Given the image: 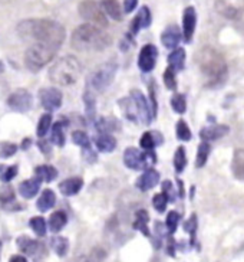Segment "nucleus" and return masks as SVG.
<instances>
[{
  "label": "nucleus",
  "instance_id": "nucleus-1",
  "mask_svg": "<svg viewBox=\"0 0 244 262\" xmlns=\"http://www.w3.org/2000/svg\"><path fill=\"white\" fill-rule=\"evenodd\" d=\"M17 35L25 42L59 49L66 38V31L59 22L51 19H28L17 25Z\"/></svg>",
  "mask_w": 244,
  "mask_h": 262
},
{
  "label": "nucleus",
  "instance_id": "nucleus-2",
  "mask_svg": "<svg viewBox=\"0 0 244 262\" xmlns=\"http://www.w3.org/2000/svg\"><path fill=\"white\" fill-rule=\"evenodd\" d=\"M196 63L200 72L206 77L207 84L215 86L224 82L227 78V63L226 59L217 49L204 47L196 54Z\"/></svg>",
  "mask_w": 244,
  "mask_h": 262
},
{
  "label": "nucleus",
  "instance_id": "nucleus-3",
  "mask_svg": "<svg viewBox=\"0 0 244 262\" xmlns=\"http://www.w3.org/2000/svg\"><path fill=\"white\" fill-rule=\"evenodd\" d=\"M111 36L92 24L78 26L72 33L70 45L78 51H104L111 45Z\"/></svg>",
  "mask_w": 244,
  "mask_h": 262
},
{
  "label": "nucleus",
  "instance_id": "nucleus-4",
  "mask_svg": "<svg viewBox=\"0 0 244 262\" xmlns=\"http://www.w3.org/2000/svg\"><path fill=\"white\" fill-rule=\"evenodd\" d=\"M82 74V65L77 56L66 55L55 62L49 70V79L54 84L68 86L77 82Z\"/></svg>",
  "mask_w": 244,
  "mask_h": 262
},
{
  "label": "nucleus",
  "instance_id": "nucleus-5",
  "mask_svg": "<svg viewBox=\"0 0 244 262\" xmlns=\"http://www.w3.org/2000/svg\"><path fill=\"white\" fill-rule=\"evenodd\" d=\"M56 52L58 51L54 48L33 43L25 52V65L32 72H38L42 68H45L46 65L54 59Z\"/></svg>",
  "mask_w": 244,
  "mask_h": 262
},
{
  "label": "nucleus",
  "instance_id": "nucleus-6",
  "mask_svg": "<svg viewBox=\"0 0 244 262\" xmlns=\"http://www.w3.org/2000/svg\"><path fill=\"white\" fill-rule=\"evenodd\" d=\"M116 71H118V65L114 61H109L101 65L89 78V86L92 88V91L104 93L105 90H108L109 85L114 81Z\"/></svg>",
  "mask_w": 244,
  "mask_h": 262
},
{
  "label": "nucleus",
  "instance_id": "nucleus-7",
  "mask_svg": "<svg viewBox=\"0 0 244 262\" xmlns=\"http://www.w3.org/2000/svg\"><path fill=\"white\" fill-rule=\"evenodd\" d=\"M157 162V156L154 150H145L144 153L135 147H128L124 151V163L128 169L145 170Z\"/></svg>",
  "mask_w": 244,
  "mask_h": 262
},
{
  "label": "nucleus",
  "instance_id": "nucleus-8",
  "mask_svg": "<svg viewBox=\"0 0 244 262\" xmlns=\"http://www.w3.org/2000/svg\"><path fill=\"white\" fill-rule=\"evenodd\" d=\"M78 10H79V15L82 16L86 22L95 25V26H100V28H107L108 26V19L105 16V12L96 2L84 0V2H81Z\"/></svg>",
  "mask_w": 244,
  "mask_h": 262
},
{
  "label": "nucleus",
  "instance_id": "nucleus-9",
  "mask_svg": "<svg viewBox=\"0 0 244 262\" xmlns=\"http://www.w3.org/2000/svg\"><path fill=\"white\" fill-rule=\"evenodd\" d=\"M16 245L19 248V251L23 252L28 256H32L35 261L36 259H43L46 256V245L42 242H38L35 239L29 238L26 235H22L16 239Z\"/></svg>",
  "mask_w": 244,
  "mask_h": 262
},
{
  "label": "nucleus",
  "instance_id": "nucleus-10",
  "mask_svg": "<svg viewBox=\"0 0 244 262\" xmlns=\"http://www.w3.org/2000/svg\"><path fill=\"white\" fill-rule=\"evenodd\" d=\"M214 8L220 16L234 20L244 15V0H215Z\"/></svg>",
  "mask_w": 244,
  "mask_h": 262
},
{
  "label": "nucleus",
  "instance_id": "nucleus-11",
  "mask_svg": "<svg viewBox=\"0 0 244 262\" xmlns=\"http://www.w3.org/2000/svg\"><path fill=\"white\" fill-rule=\"evenodd\" d=\"M33 104V97L28 90H16L8 98V105L16 113H28Z\"/></svg>",
  "mask_w": 244,
  "mask_h": 262
},
{
  "label": "nucleus",
  "instance_id": "nucleus-12",
  "mask_svg": "<svg viewBox=\"0 0 244 262\" xmlns=\"http://www.w3.org/2000/svg\"><path fill=\"white\" fill-rule=\"evenodd\" d=\"M39 100L46 111L54 113L62 105V93L55 86H46L39 91Z\"/></svg>",
  "mask_w": 244,
  "mask_h": 262
},
{
  "label": "nucleus",
  "instance_id": "nucleus-13",
  "mask_svg": "<svg viewBox=\"0 0 244 262\" xmlns=\"http://www.w3.org/2000/svg\"><path fill=\"white\" fill-rule=\"evenodd\" d=\"M131 100L134 101V105H135V111H137V116L138 120L141 121V123L144 124H151L153 121V111H151V107H150V104L147 102L145 100V97L142 95V93L139 91V90H132L130 94Z\"/></svg>",
  "mask_w": 244,
  "mask_h": 262
},
{
  "label": "nucleus",
  "instance_id": "nucleus-14",
  "mask_svg": "<svg viewBox=\"0 0 244 262\" xmlns=\"http://www.w3.org/2000/svg\"><path fill=\"white\" fill-rule=\"evenodd\" d=\"M157 58H158V49L155 45H145L139 56H138V68L148 74L155 68V63H157Z\"/></svg>",
  "mask_w": 244,
  "mask_h": 262
},
{
  "label": "nucleus",
  "instance_id": "nucleus-15",
  "mask_svg": "<svg viewBox=\"0 0 244 262\" xmlns=\"http://www.w3.org/2000/svg\"><path fill=\"white\" fill-rule=\"evenodd\" d=\"M196 25H197V12L192 6H188L183 13V39L187 43L192 40Z\"/></svg>",
  "mask_w": 244,
  "mask_h": 262
},
{
  "label": "nucleus",
  "instance_id": "nucleus-16",
  "mask_svg": "<svg viewBox=\"0 0 244 262\" xmlns=\"http://www.w3.org/2000/svg\"><path fill=\"white\" fill-rule=\"evenodd\" d=\"M158 182H160V173L153 167H148V169H145L142 176L138 178L135 186L141 192H148L158 185Z\"/></svg>",
  "mask_w": 244,
  "mask_h": 262
},
{
  "label": "nucleus",
  "instance_id": "nucleus-17",
  "mask_svg": "<svg viewBox=\"0 0 244 262\" xmlns=\"http://www.w3.org/2000/svg\"><path fill=\"white\" fill-rule=\"evenodd\" d=\"M229 130V125L213 124V125H208V127H203L200 130V137H201L203 141H215V140H220L224 136H227Z\"/></svg>",
  "mask_w": 244,
  "mask_h": 262
},
{
  "label": "nucleus",
  "instance_id": "nucleus-18",
  "mask_svg": "<svg viewBox=\"0 0 244 262\" xmlns=\"http://www.w3.org/2000/svg\"><path fill=\"white\" fill-rule=\"evenodd\" d=\"M183 39V33L177 25H169L165 31L161 33V42L167 49H174L180 45Z\"/></svg>",
  "mask_w": 244,
  "mask_h": 262
},
{
  "label": "nucleus",
  "instance_id": "nucleus-19",
  "mask_svg": "<svg viewBox=\"0 0 244 262\" xmlns=\"http://www.w3.org/2000/svg\"><path fill=\"white\" fill-rule=\"evenodd\" d=\"M151 22H153L151 10L147 8V6H142V8L139 9L138 15L135 16V19L132 20V24H131V33H132V35H137L141 29L150 28Z\"/></svg>",
  "mask_w": 244,
  "mask_h": 262
},
{
  "label": "nucleus",
  "instance_id": "nucleus-20",
  "mask_svg": "<svg viewBox=\"0 0 244 262\" xmlns=\"http://www.w3.org/2000/svg\"><path fill=\"white\" fill-rule=\"evenodd\" d=\"M40 185H42V180L38 176L29 179V180H25L19 185V193L22 196L23 199H32L38 194L39 189H40Z\"/></svg>",
  "mask_w": 244,
  "mask_h": 262
},
{
  "label": "nucleus",
  "instance_id": "nucleus-21",
  "mask_svg": "<svg viewBox=\"0 0 244 262\" xmlns=\"http://www.w3.org/2000/svg\"><path fill=\"white\" fill-rule=\"evenodd\" d=\"M82 186H84V179L75 176V178L65 179L63 182H61L59 190L63 196H74V194L79 193Z\"/></svg>",
  "mask_w": 244,
  "mask_h": 262
},
{
  "label": "nucleus",
  "instance_id": "nucleus-22",
  "mask_svg": "<svg viewBox=\"0 0 244 262\" xmlns=\"http://www.w3.org/2000/svg\"><path fill=\"white\" fill-rule=\"evenodd\" d=\"M96 130L100 133H115V131H121V123L119 120H116L114 117H101L98 120L93 121Z\"/></svg>",
  "mask_w": 244,
  "mask_h": 262
},
{
  "label": "nucleus",
  "instance_id": "nucleus-23",
  "mask_svg": "<svg viewBox=\"0 0 244 262\" xmlns=\"http://www.w3.org/2000/svg\"><path fill=\"white\" fill-rule=\"evenodd\" d=\"M231 171L233 176L244 183V148H237L231 160Z\"/></svg>",
  "mask_w": 244,
  "mask_h": 262
},
{
  "label": "nucleus",
  "instance_id": "nucleus-24",
  "mask_svg": "<svg viewBox=\"0 0 244 262\" xmlns=\"http://www.w3.org/2000/svg\"><path fill=\"white\" fill-rule=\"evenodd\" d=\"M148 222H150V215L145 209H139L135 213V221L132 224V228L135 231H139L141 233H144L147 238H151V232L148 228Z\"/></svg>",
  "mask_w": 244,
  "mask_h": 262
},
{
  "label": "nucleus",
  "instance_id": "nucleus-25",
  "mask_svg": "<svg viewBox=\"0 0 244 262\" xmlns=\"http://www.w3.org/2000/svg\"><path fill=\"white\" fill-rule=\"evenodd\" d=\"M62 120H59L58 123L54 124L52 127V136H51V141L56 144L58 147L65 146V133H63V128L68 127L69 121L66 117H61Z\"/></svg>",
  "mask_w": 244,
  "mask_h": 262
},
{
  "label": "nucleus",
  "instance_id": "nucleus-26",
  "mask_svg": "<svg viewBox=\"0 0 244 262\" xmlns=\"http://www.w3.org/2000/svg\"><path fill=\"white\" fill-rule=\"evenodd\" d=\"M95 146L102 153H112L116 148V140L109 133H101L95 137Z\"/></svg>",
  "mask_w": 244,
  "mask_h": 262
},
{
  "label": "nucleus",
  "instance_id": "nucleus-27",
  "mask_svg": "<svg viewBox=\"0 0 244 262\" xmlns=\"http://www.w3.org/2000/svg\"><path fill=\"white\" fill-rule=\"evenodd\" d=\"M168 65L176 72L184 70V67H185V51L183 48L177 47L173 49V52L168 55Z\"/></svg>",
  "mask_w": 244,
  "mask_h": 262
},
{
  "label": "nucleus",
  "instance_id": "nucleus-28",
  "mask_svg": "<svg viewBox=\"0 0 244 262\" xmlns=\"http://www.w3.org/2000/svg\"><path fill=\"white\" fill-rule=\"evenodd\" d=\"M162 143H164V137L158 131H147L139 140V146L144 150H154V147L160 146Z\"/></svg>",
  "mask_w": 244,
  "mask_h": 262
},
{
  "label": "nucleus",
  "instance_id": "nucleus-29",
  "mask_svg": "<svg viewBox=\"0 0 244 262\" xmlns=\"http://www.w3.org/2000/svg\"><path fill=\"white\" fill-rule=\"evenodd\" d=\"M55 203H56V194L54 193V190L45 189L36 202V206L40 212H47L49 209L54 208Z\"/></svg>",
  "mask_w": 244,
  "mask_h": 262
},
{
  "label": "nucleus",
  "instance_id": "nucleus-30",
  "mask_svg": "<svg viewBox=\"0 0 244 262\" xmlns=\"http://www.w3.org/2000/svg\"><path fill=\"white\" fill-rule=\"evenodd\" d=\"M101 8L114 20H122V9L118 0H101Z\"/></svg>",
  "mask_w": 244,
  "mask_h": 262
},
{
  "label": "nucleus",
  "instance_id": "nucleus-31",
  "mask_svg": "<svg viewBox=\"0 0 244 262\" xmlns=\"http://www.w3.org/2000/svg\"><path fill=\"white\" fill-rule=\"evenodd\" d=\"M68 222V216L66 213L63 212V210H58V212H54L51 217H49V229L51 232H54V233H58V232H61L63 228H65V225Z\"/></svg>",
  "mask_w": 244,
  "mask_h": 262
},
{
  "label": "nucleus",
  "instance_id": "nucleus-32",
  "mask_svg": "<svg viewBox=\"0 0 244 262\" xmlns=\"http://www.w3.org/2000/svg\"><path fill=\"white\" fill-rule=\"evenodd\" d=\"M16 202V193L13 190V187L9 185H5L0 187V203L3 208H6L8 210H12L13 203Z\"/></svg>",
  "mask_w": 244,
  "mask_h": 262
},
{
  "label": "nucleus",
  "instance_id": "nucleus-33",
  "mask_svg": "<svg viewBox=\"0 0 244 262\" xmlns=\"http://www.w3.org/2000/svg\"><path fill=\"white\" fill-rule=\"evenodd\" d=\"M35 174L40 178L42 182H46V183H51L54 182L55 179L58 178V170L55 169L54 166L51 164H43V166H39L35 169Z\"/></svg>",
  "mask_w": 244,
  "mask_h": 262
},
{
  "label": "nucleus",
  "instance_id": "nucleus-34",
  "mask_svg": "<svg viewBox=\"0 0 244 262\" xmlns=\"http://www.w3.org/2000/svg\"><path fill=\"white\" fill-rule=\"evenodd\" d=\"M118 104L121 105L122 113L124 116L127 117L131 121H138L137 111H135V105H134V101L131 100V97H127V98H122V100L118 101Z\"/></svg>",
  "mask_w": 244,
  "mask_h": 262
},
{
  "label": "nucleus",
  "instance_id": "nucleus-35",
  "mask_svg": "<svg viewBox=\"0 0 244 262\" xmlns=\"http://www.w3.org/2000/svg\"><path fill=\"white\" fill-rule=\"evenodd\" d=\"M51 247L55 251V254L58 256H65L68 254L69 249V241L65 236H54L51 239Z\"/></svg>",
  "mask_w": 244,
  "mask_h": 262
},
{
  "label": "nucleus",
  "instance_id": "nucleus-36",
  "mask_svg": "<svg viewBox=\"0 0 244 262\" xmlns=\"http://www.w3.org/2000/svg\"><path fill=\"white\" fill-rule=\"evenodd\" d=\"M210 153H211V146H210L207 141H203V143L199 146V150H197V157H196V167H197V169H201V167H204V166H206Z\"/></svg>",
  "mask_w": 244,
  "mask_h": 262
},
{
  "label": "nucleus",
  "instance_id": "nucleus-37",
  "mask_svg": "<svg viewBox=\"0 0 244 262\" xmlns=\"http://www.w3.org/2000/svg\"><path fill=\"white\" fill-rule=\"evenodd\" d=\"M19 167L13 164V166H6V164H0V182L3 183H9L10 180L17 176Z\"/></svg>",
  "mask_w": 244,
  "mask_h": 262
},
{
  "label": "nucleus",
  "instance_id": "nucleus-38",
  "mask_svg": "<svg viewBox=\"0 0 244 262\" xmlns=\"http://www.w3.org/2000/svg\"><path fill=\"white\" fill-rule=\"evenodd\" d=\"M187 166V155H185V148L183 146H180L176 150V155H174V169L180 174L183 173L184 169Z\"/></svg>",
  "mask_w": 244,
  "mask_h": 262
},
{
  "label": "nucleus",
  "instance_id": "nucleus-39",
  "mask_svg": "<svg viewBox=\"0 0 244 262\" xmlns=\"http://www.w3.org/2000/svg\"><path fill=\"white\" fill-rule=\"evenodd\" d=\"M84 102H85V110H86V116L89 120H93L95 121V95L93 93H91L89 90L85 91L84 94Z\"/></svg>",
  "mask_w": 244,
  "mask_h": 262
},
{
  "label": "nucleus",
  "instance_id": "nucleus-40",
  "mask_svg": "<svg viewBox=\"0 0 244 262\" xmlns=\"http://www.w3.org/2000/svg\"><path fill=\"white\" fill-rule=\"evenodd\" d=\"M51 125H52V116H51V113H46L39 120L38 128H36L38 137H40V139L45 137L46 134H47V131L51 130Z\"/></svg>",
  "mask_w": 244,
  "mask_h": 262
},
{
  "label": "nucleus",
  "instance_id": "nucleus-41",
  "mask_svg": "<svg viewBox=\"0 0 244 262\" xmlns=\"http://www.w3.org/2000/svg\"><path fill=\"white\" fill-rule=\"evenodd\" d=\"M31 229L38 236H45L46 235V228H47V225H46V221L45 217H42V216H35V217H32L31 222Z\"/></svg>",
  "mask_w": 244,
  "mask_h": 262
},
{
  "label": "nucleus",
  "instance_id": "nucleus-42",
  "mask_svg": "<svg viewBox=\"0 0 244 262\" xmlns=\"http://www.w3.org/2000/svg\"><path fill=\"white\" fill-rule=\"evenodd\" d=\"M171 107L177 114H184L187 111V100L184 94H176L171 98Z\"/></svg>",
  "mask_w": 244,
  "mask_h": 262
},
{
  "label": "nucleus",
  "instance_id": "nucleus-43",
  "mask_svg": "<svg viewBox=\"0 0 244 262\" xmlns=\"http://www.w3.org/2000/svg\"><path fill=\"white\" fill-rule=\"evenodd\" d=\"M176 133H177V139L181 140V141H190L192 134H191L190 127L188 124L185 123L184 120H180L176 125Z\"/></svg>",
  "mask_w": 244,
  "mask_h": 262
},
{
  "label": "nucleus",
  "instance_id": "nucleus-44",
  "mask_svg": "<svg viewBox=\"0 0 244 262\" xmlns=\"http://www.w3.org/2000/svg\"><path fill=\"white\" fill-rule=\"evenodd\" d=\"M72 140H74V143H75L77 146L81 147L82 150L91 147V140L88 137V134L82 130L74 131V133H72Z\"/></svg>",
  "mask_w": 244,
  "mask_h": 262
},
{
  "label": "nucleus",
  "instance_id": "nucleus-45",
  "mask_svg": "<svg viewBox=\"0 0 244 262\" xmlns=\"http://www.w3.org/2000/svg\"><path fill=\"white\" fill-rule=\"evenodd\" d=\"M180 213L176 212V210H171L167 215V221H165V226H167V231L169 235L176 233L177 228H178V224H180Z\"/></svg>",
  "mask_w": 244,
  "mask_h": 262
},
{
  "label": "nucleus",
  "instance_id": "nucleus-46",
  "mask_svg": "<svg viewBox=\"0 0 244 262\" xmlns=\"http://www.w3.org/2000/svg\"><path fill=\"white\" fill-rule=\"evenodd\" d=\"M197 226H199V222H197V215L192 213L190 216V219L184 224V231L188 232L191 235V245H194V241H196V232H197Z\"/></svg>",
  "mask_w": 244,
  "mask_h": 262
},
{
  "label": "nucleus",
  "instance_id": "nucleus-47",
  "mask_svg": "<svg viewBox=\"0 0 244 262\" xmlns=\"http://www.w3.org/2000/svg\"><path fill=\"white\" fill-rule=\"evenodd\" d=\"M168 205V199L165 198V194L161 192L157 193V194H154L153 198V206L155 208V210L158 212V213H164L165 212V209H167Z\"/></svg>",
  "mask_w": 244,
  "mask_h": 262
},
{
  "label": "nucleus",
  "instance_id": "nucleus-48",
  "mask_svg": "<svg viewBox=\"0 0 244 262\" xmlns=\"http://www.w3.org/2000/svg\"><path fill=\"white\" fill-rule=\"evenodd\" d=\"M16 151H17V146L15 143H9V141L0 143V157L2 159H9V157L15 156Z\"/></svg>",
  "mask_w": 244,
  "mask_h": 262
},
{
  "label": "nucleus",
  "instance_id": "nucleus-49",
  "mask_svg": "<svg viewBox=\"0 0 244 262\" xmlns=\"http://www.w3.org/2000/svg\"><path fill=\"white\" fill-rule=\"evenodd\" d=\"M164 82L169 91H176L177 90V78H176V71H173L168 67L165 72H164Z\"/></svg>",
  "mask_w": 244,
  "mask_h": 262
},
{
  "label": "nucleus",
  "instance_id": "nucleus-50",
  "mask_svg": "<svg viewBox=\"0 0 244 262\" xmlns=\"http://www.w3.org/2000/svg\"><path fill=\"white\" fill-rule=\"evenodd\" d=\"M161 186H162V193L165 194V198L168 199V202L174 203L177 199V193L176 190H174V185H173V182H171V180H164Z\"/></svg>",
  "mask_w": 244,
  "mask_h": 262
},
{
  "label": "nucleus",
  "instance_id": "nucleus-51",
  "mask_svg": "<svg viewBox=\"0 0 244 262\" xmlns=\"http://www.w3.org/2000/svg\"><path fill=\"white\" fill-rule=\"evenodd\" d=\"M39 150L42 151V155L45 157H52V144L46 140H39L38 141Z\"/></svg>",
  "mask_w": 244,
  "mask_h": 262
},
{
  "label": "nucleus",
  "instance_id": "nucleus-52",
  "mask_svg": "<svg viewBox=\"0 0 244 262\" xmlns=\"http://www.w3.org/2000/svg\"><path fill=\"white\" fill-rule=\"evenodd\" d=\"M82 156H84L85 160L88 163H91V164H93V163L98 160V155L92 150V147H89V148H84V150H82Z\"/></svg>",
  "mask_w": 244,
  "mask_h": 262
},
{
  "label": "nucleus",
  "instance_id": "nucleus-53",
  "mask_svg": "<svg viewBox=\"0 0 244 262\" xmlns=\"http://www.w3.org/2000/svg\"><path fill=\"white\" fill-rule=\"evenodd\" d=\"M148 90H150V100H151V111H153V116H157V98H155V86H154V82L150 84L148 86Z\"/></svg>",
  "mask_w": 244,
  "mask_h": 262
},
{
  "label": "nucleus",
  "instance_id": "nucleus-54",
  "mask_svg": "<svg viewBox=\"0 0 244 262\" xmlns=\"http://www.w3.org/2000/svg\"><path fill=\"white\" fill-rule=\"evenodd\" d=\"M176 248H177V244L174 238H173V235H169L168 236V244H167V254L169 256H176Z\"/></svg>",
  "mask_w": 244,
  "mask_h": 262
},
{
  "label": "nucleus",
  "instance_id": "nucleus-55",
  "mask_svg": "<svg viewBox=\"0 0 244 262\" xmlns=\"http://www.w3.org/2000/svg\"><path fill=\"white\" fill-rule=\"evenodd\" d=\"M138 0H124V12L125 13H131L134 9L137 8Z\"/></svg>",
  "mask_w": 244,
  "mask_h": 262
},
{
  "label": "nucleus",
  "instance_id": "nucleus-56",
  "mask_svg": "<svg viewBox=\"0 0 244 262\" xmlns=\"http://www.w3.org/2000/svg\"><path fill=\"white\" fill-rule=\"evenodd\" d=\"M177 185H178V196L183 199L184 198V183H183V180H177Z\"/></svg>",
  "mask_w": 244,
  "mask_h": 262
},
{
  "label": "nucleus",
  "instance_id": "nucleus-57",
  "mask_svg": "<svg viewBox=\"0 0 244 262\" xmlns=\"http://www.w3.org/2000/svg\"><path fill=\"white\" fill-rule=\"evenodd\" d=\"M9 261H10V262H26V261H28V259H26L25 256L13 255V256H10V258H9Z\"/></svg>",
  "mask_w": 244,
  "mask_h": 262
},
{
  "label": "nucleus",
  "instance_id": "nucleus-58",
  "mask_svg": "<svg viewBox=\"0 0 244 262\" xmlns=\"http://www.w3.org/2000/svg\"><path fill=\"white\" fill-rule=\"evenodd\" d=\"M32 146V140L31 139H23L22 141V148L23 150H28L29 147Z\"/></svg>",
  "mask_w": 244,
  "mask_h": 262
},
{
  "label": "nucleus",
  "instance_id": "nucleus-59",
  "mask_svg": "<svg viewBox=\"0 0 244 262\" xmlns=\"http://www.w3.org/2000/svg\"><path fill=\"white\" fill-rule=\"evenodd\" d=\"M3 70H5V67H3V63L0 62V72H3Z\"/></svg>",
  "mask_w": 244,
  "mask_h": 262
},
{
  "label": "nucleus",
  "instance_id": "nucleus-60",
  "mask_svg": "<svg viewBox=\"0 0 244 262\" xmlns=\"http://www.w3.org/2000/svg\"><path fill=\"white\" fill-rule=\"evenodd\" d=\"M2 245H3V244H2V241H0V251H2Z\"/></svg>",
  "mask_w": 244,
  "mask_h": 262
}]
</instances>
